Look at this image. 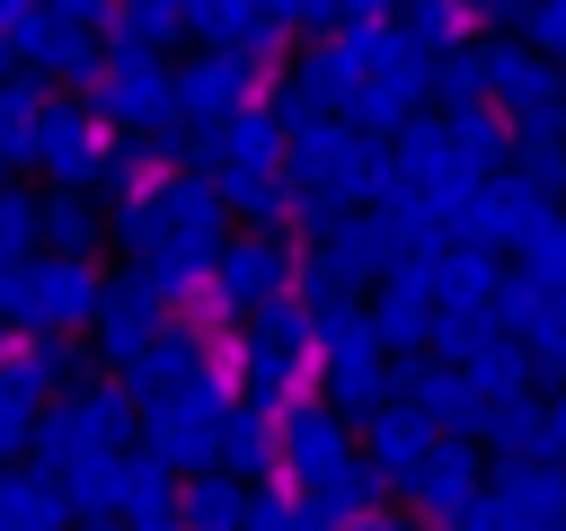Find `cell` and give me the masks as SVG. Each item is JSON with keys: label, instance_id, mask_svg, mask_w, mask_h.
Instances as JSON below:
<instances>
[{"label": "cell", "instance_id": "obj_1", "mask_svg": "<svg viewBox=\"0 0 566 531\" xmlns=\"http://www.w3.org/2000/svg\"><path fill=\"white\" fill-rule=\"evenodd\" d=\"M106 159H115V133L97 124V106L88 97H53L44 124H35V177H44V195L106 186Z\"/></svg>", "mask_w": 566, "mask_h": 531}, {"label": "cell", "instance_id": "obj_2", "mask_svg": "<svg viewBox=\"0 0 566 531\" xmlns=\"http://www.w3.org/2000/svg\"><path fill=\"white\" fill-rule=\"evenodd\" d=\"M256 97H274V62H248V53H212V44H195V53L177 62V115H186V124H203V133L239 124Z\"/></svg>", "mask_w": 566, "mask_h": 531}, {"label": "cell", "instance_id": "obj_3", "mask_svg": "<svg viewBox=\"0 0 566 531\" xmlns=\"http://www.w3.org/2000/svg\"><path fill=\"white\" fill-rule=\"evenodd\" d=\"M88 106H97L106 133H159V124H177V71H168L159 53H124V44H106V71H97Z\"/></svg>", "mask_w": 566, "mask_h": 531}, {"label": "cell", "instance_id": "obj_4", "mask_svg": "<svg viewBox=\"0 0 566 531\" xmlns=\"http://www.w3.org/2000/svg\"><path fill=\"white\" fill-rule=\"evenodd\" d=\"M548 212H557V204H548L531 177L504 168V177H486V186L451 212V248H478V257H504V248H513V257H522V239H531Z\"/></svg>", "mask_w": 566, "mask_h": 531}, {"label": "cell", "instance_id": "obj_5", "mask_svg": "<svg viewBox=\"0 0 566 531\" xmlns=\"http://www.w3.org/2000/svg\"><path fill=\"white\" fill-rule=\"evenodd\" d=\"M301 274V257H292V230H248V239H230L221 248V266H212V292L195 301V310H265V301H283V283Z\"/></svg>", "mask_w": 566, "mask_h": 531}, {"label": "cell", "instance_id": "obj_6", "mask_svg": "<svg viewBox=\"0 0 566 531\" xmlns=\"http://www.w3.org/2000/svg\"><path fill=\"white\" fill-rule=\"evenodd\" d=\"M106 310V274L88 266V257H35L27 266V283H18V327H35V336H53V327H80V319H97Z\"/></svg>", "mask_w": 566, "mask_h": 531}, {"label": "cell", "instance_id": "obj_7", "mask_svg": "<svg viewBox=\"0 0 566 531\" xmlns=\"http://www.w3.org/2000/svg\"><path fill=\"white\" fill-rule=\"evenodd\" d=\"M336 35L354 44L363 80H371L389 106H407V115H416V106L433 97V62H442V53H424V44H416L398 18H363V27H336Z\"/></svg>", "mask_w": 566, "mask_h": 531}, {"label": "cell", "instance_id": "obj_8", "mask_svg": "<svg viewBox=\"0 0 566 531\" xmlns=\"http://www.w3.org/2000/svg\"><path fill=\"white\" fill-rule=\"evenodd\" d=\"M389 150H398L407 186H416L424 204H442V212H460V204H469V195L486 186V168H478V159H469V150L451 142V115H416V124H407V133H398Z\"/></svg>", "mask_w": 566, "mask_h": 531}, {"label": "cell", "instance_id": "obj_9", "mask_svg": "<svg viewBox=\"0 0 566 531\" xmlns=\"http://www.w3.org/2000/svg\"><path fill=\"white\" fill-rule=\"evenodd\" d=\"M486 53V88L513 124H539V115H566V71L531 44V35H478Z\"/></svg>", "mask_w": 566, "mask_h": 531}, {"label": "cell", "instance_id": "obj_10", "mask_svg": "<svg viewBox=\"0 0 566 531\" xmlns=\"http://www.w3.org/2000/svg\"><path fill=\"white\" fill-rule=\"evenodd\" d=\"M9 53H18V71H35L44 88H97V71H106V44L80 35V27H62V18H44V9L18 27Z\"/></svg>", "mask_w": 566, "mask_h": 531}, {"label": "cell", "instance_id": "obj_11", "mask_svg": "<svg viewBox=\"0 0 566 531\" xmlns=\"http://www.w3.org/2000/svg\"><path fill=\"white\" fill-rule=\"evenodd\" d=\"M283 88H292L301 115H345V106L363 97V62H354L345 35H318V44H301V62H292Z\"/></svg>", "mask_w": 566, "mask_h": 531}, {"label": "cell", "instance_id": "obj_12", "mask_svg": "<svg viewBox=\"0 0 566 531\" xmlns=\"http://www.w3.org/2000/svg\"><path fill=\"white\" fill-rule=\"evenodd\" d=\"M177 9H186V35L212 44V53H248V62H274L283 53V27L256 0H177Z\"/></svg>", "mask_w": 566, "mask_h": 531}, {"label": "cell", "instance_id": "obj_13", "mask_svg": "<svg viewBox=\"0 0 566 531\" xmlns=\"http://www.w3.org/2000/svg\"><path fill=\"white\" fill-rule=\"evenodd\" d=\"M159 283L150 274H124V283H106V310H97V336H106V354H124V363H142L168 327H159Z\"/></svg>", "mask_w": 566, "mask_h": 531}, {"label": "cell", "instance_id": "obj_14", "mask_svg": "<svg viewBox=\"0 0 566 531\" xmlns=\"http://www.w3.org/2000/svg\"><path fill=\"white\" fill-rule=\"evenodd\" d=\"M495 292H504L495 257L442 248V266H433V310H442V319H495Z\"/></svg>", "mask_w": 566, "mask_h": 531}, {"label": "cell", "instance_id": "obj_15", "mask_svg": "<svg viewBox=\"0 0 566 531\" xmlns=\"http://www.w3.org/2000/svg\"><path fill=\"white\" fill-rule=\"evenodd\" d=\"M318 257L345 274V292H354V283H371V274H398V239H389V221H380V212H354Z\"/></svg>", "mask_w": 566, "mask_h": 531}, {"label": "cell", "instance_id": "obj_16", "mask_svg": "<svg viewBox=\"0 0 566 531\" xmlns=\"http://www.w3.org/2000/svg\"><path fill=\"white\" fill-rule=\"evenodd\" d=\"M513 177H531L539 195H566V115L513 124Z\"/></svg>", "mask_w": 566, "mask_h": 531}, {"label": "cell", "instance_id": "obj_17", "mask_svg": "<svg viewBox=\"0 0 566 531\" xmlns=\"http://www.w3.org/2000/svg\"><path fill=\"white\" fill-rule=\"evenodd\" d=\"M398 27H407L424 53H460V44H478V9H469V0H407Z\"/></svg>", "mask_w": 566, "mask_h": 531}, {"label": "cell", "instance_id": "obj_18", "mask_svg": "<svg viewBox=\"0 0 566 531\" xmlns=\"http://www.w3.org/2000/svg\"><path fill=\"white\" fill-rule=\"evenodd\" d=\"M177 35H186V9H177V0H124L106 44H124V53H168Z\"/></svg>", "mask_w": 566, "mask_h": 531}, {"label": "cell", "instance_id": "obj_19", "mask_svg": "<svg viewBox=\"0 0 566 531\" xmlns=\"http://www.w3.org/2000/svg\"><path fill=\"white\" fill-rule=\"evenodd\" d=\"M433 106H442V115L495 106V88H486V53H478V44H460V53H442V62H433Z\"/></svg>", "mask_w": 566, "mask_h": 531}, {"label": "cell", "instance_id": "obj_20", "mask_svg": "<svg viewBox=\"0 0 566 531\" xmlns=\"http://www.w3.org/2000/svg\"><path fill=\"white\" fill-rule=\"evenodd\" d=\"M97 204L88 195H44V239H53V257H88L97 248Z\"/></svg>", "mask_w": 566, "mask_h": 531}, {"label": "cell", "instance_id": "obj_21", "mask_svg": "<svg viewBox=\"0 0 566 531\" xmlns=\"http://www.w3.org/2000/svg\"><path fill=\"white\" fill-rule=\"evenodd\" d=\"M557 310H566V292L531 283V274H504V292H495V327H522V336H539Z\"/></svg>", "mask_w": 566, "mask_h": 531}, {"label": "cell", "instance_id": "obj_22", "mask_svg": "<svg viewBox=\"0 0 566 531\" xmlns=\"http://www.w3.org/2000/svg\"><path fill=\"white\" fill-rule=\"evenodd\" d=\"M35 239H44V195L9 186V195H0V257H9V266H35Z\"/></svg>", "mask_w": 566, "mask_h": 531}, {"label": "cell", "instance_id": "obj_23", "mask_svg": "<svg viewBox=\"0 0 566 531\" xmlns=\"http://www.w3.org/2000/svg\"><path fill=\"white\" fill-rule=\"evenodd\" d=\"M186 381H195V336H186V327H168V336L133 363V389H186Z\"/></svg>", "mask_w": 566, "mask_h": 531}, {"label": "cell", "instance_id": "obj_24", "mask_svg": "<svg viewBox=\"0 0 566 531\" xmlns=\"http://www.w3.org/2000/svg\"><path fill=\"white\" fill-rule=\"evenodd\" d=\"M239 372H248L256 398H292V389H301V345H265V336H256V345L239 354Z\"/></svg>", "mask_w": 566, "mask_h": 531}, {"label": "cell", "instance_id": "obj_25", "mask_svg": "<svg viewBox=\"0 0 566 531\" xmlns=\"http://www.w3.org/2000/svg\"><path fill=\"white\" fill-rule=\"evenodd\" d=\"M292 460H301L310 478H345V434H336V416H301V425H292Z\"/></svg>", "mask_w": 566, "mask_h": 531}, {"label": "cell", "instance_id": "obj_26", "mask_svg": "<svg viewBox=\"0 0 566 531\" xmlns=\"http://www.w3.org/2000/svg\"><path fill=\"white\" fill-rule=\"evenodd\" d=\"M283 221H292V230H310V239L327 248V239H336V230H345L354 212H345V195H327V186H292V204H283Z\"/></svg>", "mask_w": 566, "mask_h": 531}, {"label": "cell", "instance_id": "obj_27", "mask_svg": "<svg viewBox=\"0 0 566 531\" xmlns=\"http://www.w3.org/2000/svg\"><path fill=\"white\" fill-rule=\"evenodd\" d=\"M522 274L548 283V292H566V212H548V221L522 239Z\"/></svg>", "mask_w": 566, "mask_h": 531}, {"label": "cell", "instance_id": "obj_28", "mask_svg": "<svg viewBox=\"0 0 566 531\" xmlns=\"http://www.w3.org/2000/svg\"><path fill=\"white\" fill-rule=\"evenodd\" d=\"M469 381H478V389H513V381H522V345H504V336H478V354H469Z\"/></svg>", "mask_w": 566, "mask_h": 531}, {"label": "cell", "instance_id": "obj_29", "mask_svg": "<svg viewBox=\"0 0 566 531\" xmlns=\"http://www.w3.org/2000/svg\"><path fill=\"white\" fill-rule=\"evenodd\" d=\"M522 35L566 71V0H531V9H522Z\"/></svg>", "mask_w": 566, "mask_h": 531}, {"label": "cell", "instance_id": "obj_30", "mask_svg": "<svg viewBox=\"0 0 566 531\" xmlns=\"http://www.w3.org/2000/svg\"><path fill=\"white\" fill-rule=\"evenodd\" d=\"M35 9L62 18V27H80V35H97V27L115 35V9H124V0H35Z\"/></svg>", "mask_w": 566, "mask_h": 531}, {"label": "cell", "instance_id": "obj_31", "mask_svg": "<svg viewBox=\"0 0 566 531\" xmlns=\"http://www.w3.org/2000/svg\"><path fill=\"white\" fill-rule=\"evenodd\" d=\"M256 9H265L283 35H318V27H336V9H327V0H256Z\"/></svg>", "mask_w": 566, "mask_h": 531}, {"label": "cell", "instance_id": "obj_32", "mask_svg": "<svg viewBox=\"0 0 566 531\" xmlns=\"http://www.w3.org/2000/svg\"><path fill=\"white\" fill-rule=\"evenodd\" d=\"M380 460H389V469L424 460V425H416V416H389V425H380Z\"/></svg>", "mask_w": 566, "mask_h": 531}, {"label": "cell", "instance_id": "obj_33", "mask_svg": "<svg viewBox=\"0 0 566 531\" xmlns=\"http://www.w3.org/2000/svg\"><path fill=\"white\" fill-rule=\"evenodd\" d=\"M416 407H424V416H469V398H460V381H442V372H433V381L416 372Z\"/></svg>", "mask_w": 566, "mask_h": 531}, {"label": "cell", "instance_id": "obj_34", "mask_svg": "<svg viewBox=\"0 0 566 531\" xmlns=\"http://www.w3.org/2000/svg\"><path fill=\"white\" fill-rule=\"evenodd\" d=\"M416 487H424L433 504H460V496H469V460H433V469H424Z\"/></svg>", "mask_w": 566, "mask_h": 531}, {"label": "cell", "instance_id": "obj_35", "mask_svg": "<svg viewBox=\"0 0 566 531\" xmlns=\"http://www.w3.org/2000/svg\"><path fill=\"white\" fill-rule=\"evenodd\" d=\"M195 522H203V531H230V522H239V496H230V487H195Z\"/></svg>", "mask_w": 566, "mask_h": 531}, {"label": "cell", "instance_id": "obj_36", "mask_svg": "<svg viewBox=\"0 0 566 531\" xmlns=\"http://www.w3.org/2000/svg\"><path fill=\"white\" fill-rule=\"evenodd\" d=\"M230 460H265V425L256 416H230Z\"/></svg>", "mask_w": 566, "mask_h": 531}, {"label": "cell", "instance_id": "obj_37", "mask_svg": "<svg viewBox=\"0 0 566 531\" xmlns=\"http://www.w3.org/2000/svg\"><path fill=\"white\" fill-rule=\"evenodd\" d=\"M71 496H80V504H106V496H115V469H106V460H88V469L71 478Z\"/></svg>", "mask_w": 566, "mask_h": 531}, {"label": "cell", "instance_id": "obj_38", "mask_svg": "<svg viewBox=\"0 0 566 531\" xmlns=\"http://www.w3.org/2000/svg\"><path fill=\"white\" fill-rule=\"evenodd\" d=\"M336 9V27H363V18H398L407 0H327Z\"/></svg>", "mask_w": 566, "mask_h": 531}, {"label": "cell", "instance_id": "obj_39", "mask_svg": "<svg viewBox=\"0 0 566 531\" xmlns=\"http://www.w3.org/2000/svg\"><path fill=\"white\" fill-rule=\"evenodd\" d=\"M478 9V27H495V18H513V9H531V0H469Z\"/></svg>", "mask_w": 566, "mask_h": 531}, {"label": "cell", "instance_id": "obj_40", "mask_svg": "<svg viewBox=\"0 0 566 531\" xmlns=\"http://www.w3.org/2000/svg\"><path fill=\"white\" fill-rule=\"evenodd\" d=\"M0 363H9V336H0Z\"/></svg>", "mask_w": 566, "mask_h": 531}]
</instances>
